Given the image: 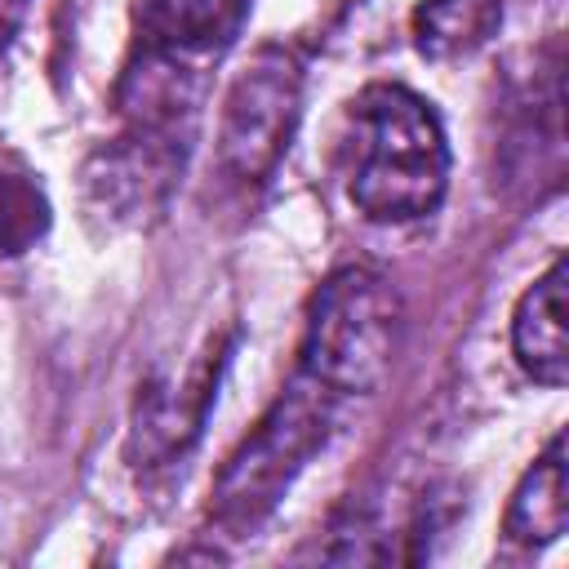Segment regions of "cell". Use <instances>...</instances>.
Here are the masks:
<instances>
[{"instance_id":"obj_10","label":"cell","mask_w":569,"mask_h":569,"mask_svg":"<svg viewBox=\"0 0 569 569\" xmlns=\"http://www.w3.org/2000/svg\"><path fill=\"white\" fill-rule=\"evenodd\" d=\"M502 27V0H422L409 13L413 49L431 62H453L485 49Z\"/></svg>"},{"instance_id":"obj_7","label":"cell","mask_w":569,"mask_h":569,"mask_svg":"<svg viewBox=\"0 0 569 569\" xmlns=\"http://www.w3.org/2000/svg\"><path fill=\"white\" fill-rule=\"evenodd\" d=\"M249 9L253 0H142L133 13V53L209 80Z\"/></svg>"},{"instance_id":"obj_5","label":"cell","mask_w":569,"mask_h":569,"mask_svg":"<svg viewBox=\"0 0 569 569\" xmlns=\"http://www.w3.org/2000/svg\"><path fill=\"white\" fill-rule=\"evenodd\" d=\"M191 142L147 129H124L84 164V200L111 227H147L164 213Z\"/></svg>"},{"instance_id":"obj_3","label":"cell","mask_w":569,"mask_h":569,"mask_svg":"<svg viewBox=\"0 0 569 569\" xmlns=\"http://www.w3.org/2000/svg\"><path fill=\"white\" fill-rule=\"evenodd\" d=\"M400 338L405 307L396 284L373 267H342L311 293L298 369L342 400L373 396L400 356Z\"/></svg>"},{"instance_id":"obj_2","label":"cell","mask_w":569,"mask_h":569,"mask_svg":"<svg viewBox=\"0 0 569 569\" xmlns=\"http://www.w3.org/2000/svg\"><path fill=\"white\" fill-rule=\"evenodd\" d=\"M338 413H342V396L298 369L289 387L267 405L258 427L222 462L209 493L213 525L227 538L253 533L293 489L302 467L325 449Z\"/></svg>"},{"instance_id":"obj_9","label":"cell","mask_w":569,"mask_h":569,"mask_svg":"<svg viewBox=\"0 0 569 569\" xmlns=\"http://www.w3.org/2000/svg\"><path fill=\"white\" fill-rule=\"evenodd\" d=\"M569 525V498H565V436L556 431L547 449L529 462L520 485L511 489L507 516H502V538L511 547L538 551L556 542Z\"/></svg>"},{"instance_id":"obj_12","label":"cell","mask_w":569,"mask_h":569,"mask_svg":"<svg viewBox=\"0 0 569 569\" xmlns=\"http://www.w3.org/2000/svg\"><path fill=\"white\" fill-rule=\"evenodd\" d=\"M27 13H31V0H0V58L9 53V44L22 31Z\"/></svg>"},{"instance_id":"obj_4","label":"cell","mask_w":569,"mask_h":569,"mask_svg":"<svg viewBox=\"0 0 569 569\" xmlns=\"http://www.w3.org/2000/svg\"><path fill=\"white\" fill-rule=\"evenodd\" d=\"M302 116V62L284 44H262L236 71L222 120H218V164L240 187H258L276 173Z\"/></svg>"},{"instance_id":"obj_6","label":"cell","mask_w":569,"mask_h":569,"mask_svg":"<svg viewBox=\"0 0 569 569\" xmlns=\"http://www.w3.org/2000/svg\"><path fill=\"white\" fill-rule=\"evenodd\" d=\"M227 338H209L178 378H156L133 405V431H129V453L142 467L173 462L204 427V413L218 391V373L227 365Z\"/></svg>"},{"instance_id":"obj_1","label":"cell","mask_w":569,"mask_h":569,"mask_svg":"<svg viewBox=\"0 0 569 569\" xmlns=\"http://www.w3.org/2000/svg\"><path fill=\"white\" fill-rule=\"evenodd\" d=\"M347 196L369 222L431 218L449 187V142L427 98L369 84L347 107Z\"/></svg>"},{"instance_id":"obj_11","label":"cell","mask_w":569,"mask_h":569,"mask_svg":"<svg viewBox=\"0 0 569 569\" xmlns=\"http://www.w3.org/2000/svg\"><path fill=\"white\" fill-rule=\"evenodd\" d=\"M49 227V200L36 182V173L0 151V258H13L31 249Z\"/></svg>"},{"instance_id":"obj_8","label":"cell","mask_w":569,"mask_h":569,"mask_svg":"<svg viewBox=\"0 0 569 569\" xmlns=\"http://www.w3.org/2000/svg\"><path fill=\"white\" fill-rule=\"evenodd\" d=\"M565 280L569 267L556 258L511 311V351L520 369L542 387H565L569 378V333H565Z\"/></svg>"}]
</instances>
